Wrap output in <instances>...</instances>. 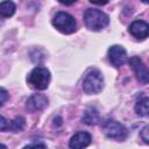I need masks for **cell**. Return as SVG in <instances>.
<instances>
[{"mask_svg": "<svg viewBox=\"0 0 149 149\" xmlns=\"http://www.w3.org/2000/svg\"><path fill=\"white\" fill-rule=\"evenodd\" d=\"M84 22L86 28H88L90 30L99 31L109 23V17L107 14L99 9L88 8L84 13Z\"/></svg>", "mask_w": 149, "mask_h": 149, "instance_id": "cell-1", "label": "cell"}, {"mask_svg": "<svg viewBox=\"0 0 149 149\" xmlns=\"http://www.w3.org/2000/svg\"><path fill=\"white\" fill-rule=\"evenodd\" d=\"M27 81L35 90H45L49 86L50 72L45 68L37 66L30 71L27 77Z\"/></svg>", "mask_w": 149, "mask_h": 149, "instance_id": "cell-2", "label": "cell"}, {"mask_svg": "<svg viewBox=\"0 0 149 149\" xmlns=\"http://www.w3.org/2000/svg\"><path fill=\"white\" fill-rule=\"evenodd\" d=\"M104 78L99 70H91L86 73L83 80V88L87 94H97L102 90Z\"/></svg>", "mask_w": 149, "mask_h": 149, "instance_id": "cell-3", "label": "cell"}, {"mask_svg": "<svg viewBox=\"0 0 149 149\" xmlns=\"http://www.w3.org/2000/svg\"><path fill=\"white\" fill-rule=\"evenodd\" d=\"M54 27L63 34H72L77 29V22L72 15L65 12H58L52 19Z\"/></svg>", "mask_w": 149, "mask_h": 149, "instance_id": "cell-4", "label": "cell"}, {"mask_svg": "<svg viewBox=\"0 0 149 149\" xmlns=\"http://www.w3.org/2000/svg\"><path fill=\"white\" fill-rule=\"evenodd\" d=\"M102 130L107 137L116 141H123L128 135L127 128L120 122L114 120H106L105 123L102 125Z\"/></svg>", "mask_w": 149, "mask_h": 149, "instance_id": "cell-5", "label": "cell"}, {"mask_svg": "<svg viewBox=\"0 0 149 149\" xmlns=\"http://www.w3.org/2000/svg\"><path fill=\"white\" fill-rule=\"evenodd\" d=\"M130 68L134 71V74L139 83L141 84H148L149 83V68L144 65L142 59L137 56H133L128 61Z\"/></svg>", "mask_w": 149, "mask_h": 149, "instance_id": "cell-6", "label": "cell"}, {"mask_svg": "<svg viewBox=\"0 0 149 149\" xmlns=\"http://www.w3.org/2000/svg\"><path fill=\"white\" fill-rule=\"evenodd\" d=\"M108 59L109 63L115 68L123 65L127 61V52L125 48L121 45H112L108 49Z\"/></svg>", "mask_w": 149, "mask_h": 149, "instance_id": "cell-7", "label": "cell"}, {"mask_svg": "<svg viewBox=\"0 0 149 149\" xmlns=\"http://www.w3.org/2000/svg\"><path fill=\"white\" fill-rule=\"evenodd\" d=\"M128 31L134 37H136L139 40H144L149 36V23L146 22V21H142V20L134 21L129 26Z\"/></svg>", "mask_w": 149, "mask_h": 149, "instance_id": "cell-8", "label": "cell"}, {"mask_svg": "<svg viewBox=\"0 0 149 149\" xmlns=\"http://www.w3.org/2000/svg\"><path fill=\"white\" fill-rule=\"evenodd\" d=\"M48 105V99L43 95V94H33L27 99L26 102V107L29 112H36V111H41L43 109L45 106Z\"/></svg>", "mask_w": 149, "mask_h": 149, "instance_id": "cell-9", "label": "cell"}, {"mask_svg": "<svg viewBox=\"0 0 149 149\" xmlns=\"http://www.w3.org/2000/svg\"><path fill=\"white\" fill-rule=\"evenodd\" d=\"M91 140H92V137L88 133L78 132L71 137V140L69 142V147L73 148V149H81V148L87 147L91 143Z\"/></svg>", "mask_w": 149, "mask_h": 149, "instance_id": "cell-10", "label": "cell"}, {"mask_svg": "<svg viewBox=\"0 0 149 149\" xmlns=\"http://www.w3.org/2000/svg\"><path fill=\"white\" fill-rule=\"evenodd\" d=\"M99 121V113L95 108L88 107L85 109L83 116H81V122L85 125H95Z\"/></svg>", "mask_w": 149, "mask_h": 149, "instance_id": "cell-11", "label": "cell"}, {"mask_svg": "<svg viewBox=\"0 0 149 149\" xmlns=\"http://www.w3.org/2000/svg\"><path fill=\"white\" fill-rule=\"evenodd\" d=\"M135 112L140 116H149V98H141L135 105Z\"/></svg>", "mask_w": 149, "mask_h": 149, "instance_id": "cell-12", "label": "cell"}, {"mask_svg": "<svg viewBox=\"0 0 149 149\" xmlns=\"http://www.w3.org/2000/svg\"><path fill=\"white\" fill-rule=\"evenodd\" d=\"M15 3L10 0H3L0 5V15L3 17H9L15 13Z\"/></svg>", "mask_w": 149, "mask_h": 149, "instance_id": "cell-13", "label": "cell"}, {"mask_svg": "<svg viewBox=\"0 0 149 149\" xmlns=\"http://www.w3.org/2000/svg\"><path fill=\"white\" fill-rule=\"evenodd\" d=\"M26 126V121H24V118L22 116H16L14 120H12L10 122H8V127L7 129L13 132V133H19L21 130H23Z\"/></svg>", "mask_w": 149, "mask_h": 149, "instance_id": "cell-14", "label": "cell"}, {"mask_svg": "<svg viewBox=\"0 0 149 149\" xmlns=\"http://www.w3.org/2000/svg\"><path fill=\"white\" fill-rule=\"evenodd\" d=\"M140 135H141V139L143 140V142L147 143V144H149V125L146 126V127L141 130Z\"/></svg>", "mask_w": 149, "mask_h": 149, "instance_id": "cell-15", "label": "cell"}, {"mask_svg": "<svg viewBox=\"0 0 149 149\" xmlns=\"http://www.w3.org/2000/svg\"><path fill=\"white\" fill-rule=\"evenodd\" d=\"M0 95H1L0 105H1V106H3V105H5V102H6V101H7V99H8V94H7V91H6L3 87L0 90Z\"/></svg>", "mask_w": 149, "mask_h": 149, "instance_id": "cell-16", "label": "cell"}, {"mask_svg": "<svg viewBox=\"0 0 149 149\" xmlns=\"http://www.w3.org/2000/svg\"><path fill=\"white\" fill-rule=\"evenodd\" d=\"M7 127H8V121L3 116H0V129L2 132H5V130H7Z\"/></svg>", "mask_w": 149, "mask_h": 149, "instance_id": "cell-17", "label": "cell"}, {"mask_svg": "<svg viewBox=\"0 0 149 149\" xmlns=\"http://www.w3.org/2000/svg\"><path fill=\"white\" fill-rule=\"evenodd\" d=\"M90 2H92L94 5H106L108 2V0H90Z\"/></svg>", "mask_w": 149, "mask_h": 149, "instance_id": "cell-18", "label": "cell"}, {"mask_svg": "<svg viewBox=\"0 0 149 149\" xmlns=\"http://www.w3.org/2000/svg\"><path fill=\"white\" fill-rule=\"evenodd\" d=\"M61 3H63V5H66V6H69V5H72L73 2H76L77 0H58Z\"/></svg>", "mask_w": 149, "mask_h": 149, "instance_id": "cell-19", "label": "cell"}, {"mask_svg": "<svg viewBox=\"0 0 149 149\" xmlns=\"http://www.w3.org/2000/svg\"><path fill=\"white\" fill-rule=\"evenodd\" d=\"M58 125V126H61L62 125V119L59 118V116H57V118H55V120H54V125Z\"/></svg>", "mask_w": 149, "mask_h": 149, "instance_id": "cell-20", "label": "cell"}, {"mask_svg": "<svg viewBox=\"0 0 149 149\" xmlns=\"http://www.w3.org/2000/svg\"><path fill=\"white\" fill-rule=\"evenodd\" d=\"M28 147H45L44 144H36V143H34V144H29V146H26V148H28Z\"/></svg>", "mask_w": 149, "mask_h": 149, "instance_id": "cell-21", "label": "cell"}, {"mask_svg": "<svg viewBox=\"0 0 149 149\" xmlns=\"http://www.w3.org/2000/svg\"><path fill=\"white\" fill-rule=\"evenodd\" d=\"M143 2H146V3H149V0H142Z\"/></svg>", "mask_w": 149, "mask_h": 149, "instance_id": "cell-22", "label": "cell"}]
</instances>
